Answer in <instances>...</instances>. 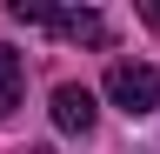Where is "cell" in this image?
I'll list each match as a JSON object with an SVG mask.
<instances>
[{
  "label": "cell",
  "mask_w": 160,
  "mask_h": 154,
  "mask_svg": "<svg viewBox=\"0 0 160 154\" xmlns=\"http://www.w3.org/2000/svg\"><path fill=\"white\" fill-rule=\"evenodd\" d=\"M53 127H60V134H87V127H93V94L73 87V81L53 87Z\"/></svg>",
  "instance_id": "3"
},
{
  "label": "cell",
  "mask_w": 160,
  "mask_h": 154,
  "mask_svg": "<svg viewBox=\"0 0 160 154\" xmlns=\"http://www.w3.org/2000/svg\"><path fill=\"white\" fill-rule=\"evenodd\" d=\"M20 107V54L13 47H0V121Z\"/></svg>",
  "instance_id": "4"
},
{
  "label": "cell",
  "mask_w": 160,
  "mask_h": 154,
  "mask_svg": "<svg viewBox=\"0 0 160 154\" xmlns=\"http://www.w3.org/2000/svg\"><path fill=\"white\" fill-rule=\"evenodd\" d=\"M13 20H20V27H53L60 40L107 47V20H100L93 7H40V0H13Z\"/></svg>",
  "instance_id": "1"
},
{
  "label": "cell",
  "mask_w": 160,
  "mask_h": 154,
  "mask_svg": "<svg viewBox=\"0 0 160 154\" xmlns=\"http://www.w3.org/2000/svg\"><path fill=\"white\" fill-rule=\"evenodd\" d=\"M140 13H147V20H153V27H160V0H147V7H140Z\"/></svg>",
  "instance_id": "5"
},
{
  "label": "cell",
  "mask_w": 160,
  "mask_h": 154,
  "mask_svg": "<svg viewBox=\"0 0 160 154\" xmlns=\"http://www.w3.org/2000/svg\"><path fill=\"white\" fill-rule=\"evenodd\" d=\"M107 101H113L120 114H147V107L160 101V74H153L147 61H113V67H107Z\"/></svg>",
  "instance_id": "2"
},
{
  "label": "cell",
  "mask_w": 160,
  "mask_h": 154,
  "mask_svg": "<svg viewBox=\"0 0 160 154\" xmlns=\"http://www.w3.org/2000/svg\"><path fill=\"white\" fill-rule=\"evenodd\" d=\"M40 154H47V147H40Z\"/></svg>",
  "instance_id": "6"
}]
</instances>
